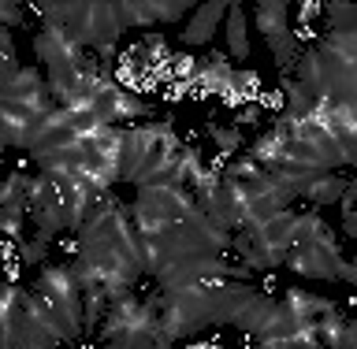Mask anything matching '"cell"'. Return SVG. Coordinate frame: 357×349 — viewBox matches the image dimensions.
<instances>
[{"mask_svg": "<svg viewBox=\"0 0 357 349\" xmlns=\"http://www.w3.org/2000/svg\"><path fill=\"white\" fill-rule=\"evenodd\" d=\"M22 4H11V0H0V26L11 30V26H22Z\"/></svg>", "mask_w": 357, "mask_h": 349, "instance_id": "603a6c76", "label": "cell"}, {"mask_svg": "<svg viewBox=\"0 0 357 349\" xmlns=\"http://www.w3.org/2000/svg\"><path fill=\"white\" fill-rule=\"evenodd\" d=\"M8 149V141H4V134H0V153H4Z\"/></svg>", "mask_w": 357, "mask_h": 349, "instance_id": "f1b7e54d", "label": "cell"}, {"mask_svg": "<svg viewBox=\"0 0 357 349\" xmlns=\"http://www.w3.org/2000/svg\"><path fill=\"white\" fill-rule=\"evenodd\" d=\"M45 256H49V242H41V238L19 242V264H41Z\"/></svg>", "mask_w": 357, "mask_h": 349, "instance_id": "7402d4cb", "label": "cell"}, {"mask_svg": "<svg viewBox=\"0 0 357 349\" xmlns=\"http://www.w3.org/2000/svg\"><path fill=\"white\" fill-rule=\"evenodd\" d=\"M342 249L339 245H294V249L287 253V267L305 279H328V283H335V264L342 261Z\"/></svg>", "mask_w": 357, "mask_h": 349, "instance_id": "8992f818", "label": "cell"}, {"mask_svg": "<svg viewBox=\"0 0 357 349\" xmlns=\"http://www.w3.org/2000/svg\"><path fill=\"white\" fill-rule=\"evenodd\" d=\"M272 312H275V297L257 294L250 305H245L238 316H234V327L245 331V334H253V339H261L264 327H268V320H272Z\"/></svg>", "mask_w": 357, "mask_h": 349, "instance_id": "8fae6325", "label": "cell"}, {"mask_svg": "<svg viewBox=\"0 0 357 349\" xmlns=\"http://www.w3.org/2000/svg\"><path fill=\"white\" fill-rule=\"evenodd\" d=\"M178 149H183V141H178V134H175V127H172V119H167V127L160 130V138H156L149 149H145L142 164L130 171L127 183H134V186H149V183H156V178L167 171V164L175 160V153H178Z\"/></svg>", "mask_w": 357, "mask_h": 349, "instance_id": "5b68a950", "label": "cell"}, {"mask_svg": "<svg viewBox=\"0 0 357 349\" xmlns=\"http://www.w3.org/2000/svg\"><path fill=\"white\" fill-rule=\"evenodd\" d=\"M26 189L30 175L11 171L8 178H0V212H26Z\"/></svg>", "mask_w": 357, "mask_h": 349, "instance_id": "5bb4252c", "label": "cell"}, {"mask_svg": "<svg viewBox=\"0 0 357 349\" xmlns=\"http://www.w3.org/2000/svg\"><path fill=\"white\" fill-rule=\"evenodd\" d=\"M350 178H342V175H335V171H309V175H301L294 189H298V197H305L312 208H324V205H339V197H342V189Z\"/></svg>", "mask_w": 357, "mask_h": 349, "instance_id": "ba28073f", "label": "cell"}, {"mask_svg": "<svg viewBox=\"0 0 357 349\" xmlns=\"http://www.w3.org/2000/svg\"><path fill=\"white\" fill-rule=\"evenodd\" d=\"M49 116V111H33L30 104H19V100H0V134H4L8 145H19L26 149L33 127Z\"/></svg>", "mask_w": 357, "mask_h": 349, "instance_id": "52a82bcc", "label": "cell"}, {"mask_svg": "<svg viewBox=\"0 0 357 349\" xmlns=\"http://www.w3.org/2000/svg\"><path fill=\"white\" fill-rule=\"evenodd\" d=\"M0 234L11 242H22V234H26V212H0Z\"/></svg>", "mask_w": 357, "mask_h": 349, "instance_id": "ffe728a7", "label": "cell"}, {"mask_svg": "<svg viewBox=\"0 0 357 349\" xmlns=\"http://www.w3.org/2000/svg\"><path fill=\"white\" fill-rule=\"evenodd\" d=\"M257 108L283 116V93H279V89H261V97H257Z\"/></svg>", "mask_w": 357, "mask_h": 349, "instance_id": "cb8c5ba5", "label": "cell"}, {"mask_svg": "<svg viewBox=\"0 0 357 349\" xmlns=\"http://www.w3.org/2000/svg\"><path fill=\"white\" fill-rule=\"evenodd\" d=\"M320 15H328V26L335 33H354L357 30V11L350 4H342V0H331V4H324Z\"/></svg>", "mask_w": 357, "mask_h": 349, "instance_id": "ac0fdd59", "label": "cell"}, {"mask_svg": "<svg viewBox=\"0 0 357 349\" xmlns=\"http://www.w3.org/2000/svg\"><path fill=\"white\" fill-rule=\"evenodd\" d=\"M231 89L242 97V104H257V97H261V75H257L253 67H234Z\"/></svg>", "mask_w": 357, "mask_h": 349, "instance_id": "2e32d148", "label": "cell"}, {"mask_svg": "<svg viewBox=\"0 0 357 349\" xmlns=\"http://www.w3.org/2000/svg\"><path fill=\"white\" fill-rule=\"evenodd\" d=\"M186 349H220L216 342H194V346H186Z\"/></svg>", "mask_w": 357, "mask_h": 349, "instance_id": "83f0119b", "label": "cell"}, {"mask_svg": "<svg viewBox=\"0 0 357 349\" xmlns=\"http://www.w3.org/2000/svg\"><path fill=\"white\" fill-rule=\"evenodd\" d=\"M354 205H357V186L346 183L342 197H339V208H342V231L346 238H357V216H354Z\"/></svg>", "mask_w": 357, "mask_h": 349, "instance_id": "d6986e66", "label": "cell"}, {"mask_svg": "<svg viewBox=\"0 0 357 349\" xmlns=\"http://www.w3.org/2000/svg\"><path fill=\"white\" fill-rule=\"evenodd\" d=\"M75 141H78V134H75V127H71L67 108H52L49 116H45L38 127H33L26 153H30V160H41V156H49V153H56V149H67V145H75Z\"/></svg>", "mask_w": 357, "mask_h": 349, "instance_id": "277c9868", "label": "cell"}, {"mask_svg": "<svg viewBox=\"0 0 357 349\" xmlns=\"http://www.w3.org/2000/svg\"><path fill=\"white\" fill-rule=\"evenodd\" d=\"M223 19H227V4H220V0H216V4H194V19H190L186 30H183V45H186V49L208 45Z\"/></svg>", "mask_w": 357, "mask_h": 349, "instance_id": "9c48e42d", "label": "cell"}, {"mask_svg": "<svg viewBox=\"0 0 357 349\" xmlns=\"http://www.w3.org/2000/svg\"><path fill=\"white\" fill-rule=\"evenodd\" d=\"M33 294L52 309V316L60 320L67 342H75L78 334H82V290L75 286L67 264H45L41 275H38V286H33Z\"/></svg>", "mask_w": 357, "mask_h": 349, "instance_id": "6da1fadb", "label": "cell"}, {"mask_svg": "<svg viewBox=\"0 0 357 349\" xmlns=\"http://www.w3.org/2000/svg\"><path fill=\"white\" fill-rule=\"evenodd\" d=\"M261 294L250 283H223V279H212L208 283V297H205V323L208 327H223V323H234V316L250 305V301Z\"/></svg>", "mask_w": 357, "mask_h": 349, "instance_id": "3957f363", "label": "cell"}, {"mask_svg": "<svg viewBox=\"0 0 357 349\" xmlns=\"http://www.w3.org/2000/svg\"><path fill=\"white\" fill-rule=\"evenodd\" d=\"M294 231H298V212L283 208V212H275L268 223H261L257 231H250V242H253V249L261 253L268 264L279 267L287 261V253L294 249Z\"/></svg>", "mask_w": 357, "mask_h": 349, "instance_id": "7a4b0ae2", "label": "cell"}, {"mask_svg": "<svg viewBox=\"0 0 357 349\" xmlns=\"http://www.w3.org/2000/svg\"><path fill=\"white\" fill-rule=\"evenodd\" d=\"M227 56L238 60V67L250 60V26H245V11L242 4H227Z\"/></svg>", "mask_w": 357, "mask_h": 349, "instance_id": "7c38bea8", "label": "cell"}, {"mask_svg": "<svg viewBox=\"0 0 357 349\" xmlns=\"http://www.w3.org/2000/svg\"><path fill=\"white\" fill-rule=\"evenodd\" d=\"M123 26H160L156 22V0H119L116 4Z\"/></svg>", "mask_w": 357, "mask_h": 349, "instance_id": "9a60e30c", "label": "cell"}, {"mask_svg": "<svg viewBox=\"0 0 357 349\" xmlns=\"http://www.w3.org/2000/svg\"><path fill=\"white\" fill-rule=\"evenodd\" d=\"M190 11H194V4H190V0H172V4L156 0V22H178V19H186Z\"/></svg>", "mask_w": 357, "mask_h": 349, "instance_id": "44dd1931", "label": "cell"}, {"mask_svg": "<svg viewBox=\"0 0 357 349\" xmlns=\"http://www.w3.org/2000/svg\"><path fill=\"white\" fill-rule=\"evenodd\" d=\"M257 30H261V38L264 41H272L279 38V33H287L290 30V4L287 0H264V4H257Z\"/></svg>", "mask_w": 357, "mask_h": 349, "instance_id": "30bf717a", "label": "cell"}, {"mask_svg": "<svg viewBox=\"0 0 357 349\" xmlns=\"http://www.w3.org/2000/svg\"><path fill=\"white\" fill-rule=\"evenodd\" d=\"M11 261H19V242L0 238V264H11Z\"/></svg>", "mask_w": 357, "mask_h": 349, "instance_id": "4316f807", "label": "cell"}, {"mask_svg": "<svg viewBox=\"0 0 357 349\" xmlns=\"http://www.w3.org/2000/svg\"><path fill=\"white\" fill-rule=\"evenodd\" d=\"M253 123H261V108L257 104H242L238 111H234V127H253Z\"/></svg>", "mask_w": 357, "mask_h": 349, "instance_id": "d4e9b609", "label": "cell"}, {"mask_svg": "<svg viewBox=\"0 0 357 349\" xmlns=\"http://www.w3.org/2000/svg\"><path fill=\"white\" fill-rule=\"evenodd\" d=\"M279 93H283V116H290V119H309L312 116V104H317V100H312L290 75H283Z\"/></svg>", "mask_w": 357, "mask_h": 349, "instance_id": "4fadbf2b", "label": "cell"}, {"mask_svg": "<svg viewBox=\"0 0 357 349\" xmlns=\"http://www.w3.org/2000/svg\"><path fill=\"white\" fill-rule=\"evenodd\" d=\"M205 134H208L212 141H216L220 156H227V160H231V156L245 145V138H242V130H238V127H220V123H208Z\"/></svg>", "mask_w": 357, "mask_h": 349, "instance_id": "e0dca14e", "label": "cell"}, {"mask_svg": "<svg viewBox=\"0 0 357 349\" xmlns=\"http://www.w3.org/2000/svg\"><path fill=\"white\" fill-rule=\"evenodd\" d=\"M320 11H324V4H317V0H305V4L298 8V26H312V22L320 19Z\"/></svg>", "mask_w": 357, "mask_h": 349, "instance_id": "484cf974", "label": "cell"}]
</instances>
